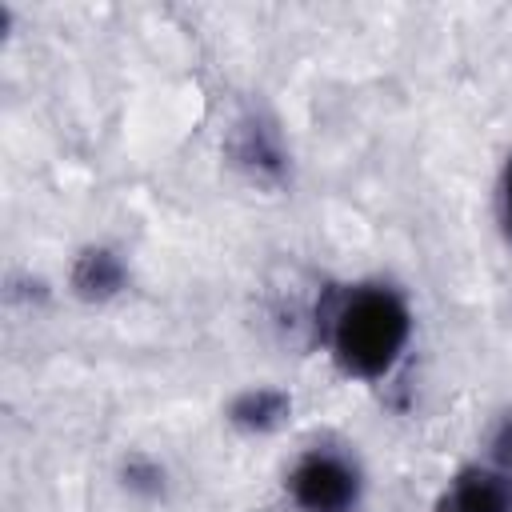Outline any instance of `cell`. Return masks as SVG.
Segmentation results:
<instances>
[{
	"label": "cell",
	"mask_w": 512,
	"mask_h": 512,
	"mask_svg": "<svg viewBox=\"0 0 512 512\" xmlns=\"http://www.w3.org/2000/svg\"><path fill=\"white\" fill-rule=\"evenodd\" d=\"M288 408H292V400L284 392H276V388H248V392H240L232 400V420L244 424V428L264 432V428H276L288 416Z\"/></svg>",
	"instance_id": "obj_4"
},
{
	"label": "cell",
	"mask_w": 512,
	"mask_h": 512,
	"mask_svg": "<svg viewBox=\"0 0 512 512\" xmlns=\"http://www.w3.org/2000/svg\"><path fill=\"white\" fill-rule=\"evenodd\" d=\"M496 216H500V232H504V240L512 244V156L504 160L500 180H496Z\"/></svg>",
	"instance_id": "obj_7"
},
{
	"label": "cell",
	"mask_w": 512,
	"mask_h": 512,
	"mask_svg": "<svg viewBox=\"0 0 512 512\" xmlns=\"http://www.w3.org/2000/svg\"><path fill=\"white\" fill-rule=\"evenodd\" d=\"M320 340L336 372L348 380H384L408 352L412 304L388 280H356L336 288L316 316Z\"/></svg>",
	"instance_id": "obj_1"
},
{
	"label": "cell",
	"mask_w": 512,
	"mask_h": 512,
	"mask_svg": "<svg viewBox=\"0 0 512 512\" xmlns=\"http://www.w3.org/2000/svg\"><path fill=\"white\" fill-rule=\"evenodd\" d=\"M284 496L296 512H356L364 500V468L340 444H308L284 472Z\"/></svg>",
	"instance_id": "obj_2"
},
{
	"label": "cell",
	"mask_w": 512,
	"mask_h": 512,
	"mask_svg": "<svg viewBox=\"0 0 512 512\" xmlns=\"http://www.w3.org/2000/svg\"><path fill=\"white\" fill-rule=\"evenodd\" d=\"M484 464H492L496 472H504L512 480V408H504L492 420V428L484 436Z\"/></svg>",
	"instance_id": "obj_6"
},
{
	"label": "cell",
	"mask_w": 512,
	"mask_h": 512,
	"mask_svg": "<svg viewBox=\"0 0 512 512\" xmlns=\"http://www.w3.org/2000/svg\"><path fill=\"white\" fill-rule=\"evenodd\" d=\"M432 512H512V480L492 464L472 460L444 480Z\"/></svg>",
	"instance_id": "obj_3"
},
{
	"label": "cell",
	"mask_w": 512,
	"mask_h": 512,
	"mask_svg": "<svg viewBox=\"0 0 512 512\" xmlns=\"http://www.w3.org/2000/svg\"><path fill=\"white\" fill-rule=\"evenodd\" d=\"M120 264L112 252H88L80 256V268H76V284L88 288V292H112L120 288Z\"/></svg>",
	"instance_id": "obj_5"
}]
</instances>
